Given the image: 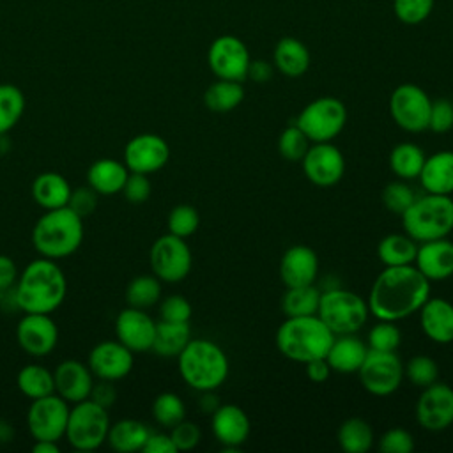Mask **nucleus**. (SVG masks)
<instances>
[{
  "label": "nucleus",
  "instance_id": "obj_1",
  "mask_svg": "<svg viewBox=\"0 0 453 453\" xmlns=\"http://www.w3.org/2000/svg\"><path fill=\"white\" fill-rule=\"evenodd\" d=\"M430 297V281L416 265H386L372 283L368 310L379 320H402Z\"/></svg>",
  "mask_w": 453,
  "mask_h": 453
},
{
  "label": "nucleus",
  "instance_id": "obj_2",
  "mask_svg": "<svg viewBox=\"0 0 453 453\" xmlns=\"http://www.w3.org/2000/svg\"><path fill=\"white\" fill-rule=\"evenodd\" d=\"M67 280L57 260L39 257L19 273L12 296L23 313H53L65 299Z\"/></svg>",
  "mask_w": 453,
  "mask_h": 453
},
{
  "label": "nucleus",
  "instance_id": "obj_3",
  "mask_svg": "<svg viewBox=\"0 0 453 453\" xmlns=\"http://www.w3.org/2000/svg\"><path fill=\"white\" fill-rule=\"evenodd\" d=\"M334 334L319 315L287 317L276 331V347L290 361L308 363L326 357Z\"/></svg>",
  "mask_w": 453,
  "mask_h": 453
},
{
  "label": "nucleus",
  "instance_id": "obj_4",
  "mask_svg": "<svg viewBox=\"0 0 453 453\" xmlns=\"http://www.w3.org/2000/svg\"><path fill=\"white\" fill-rule=\"evenodd\" d=\"M83 218L67 205L46 211L34 225L32 242L41 257L60 260L73 255L83 241Z\"/></svg>",
  "mask_w": 453,
  "mask_h": 453
},
{
  "label": "nucleus",
  "instance_id": "obj_5",
  "mask_svg": "<svg viewBox=\"0 0 453 453\" xmlns=\"http://www.w3.org/2000/svg\"><path fill=\"white\" fill-rule=\"evenodd\" d=\"M177 366L182 380L196 391H214L228 377V357L212 340L196 338L177 356Z\"/></svg>",
  "mask_w": 453,
  "mask_h": 453
},
{
  "label": "nucleus",
  "instance_id": "obj_6",
  "mask_svg": "<svg viewBox=\"0 0 453 453\" xmlns=\"http://www.w3.org/2000/svg\"><path fill=\"white\" fill-rule=\"evenodd\" d=\"M402 225L405 234L416 242L448 237L453 230V200L449 195L434 193L416 196L402 214Z\"/></svg>",
  "mask_w": 453,
  "mask_h": 453
},
{
  "label": "nucleus",
  "instance_id": "obj_7",
  "mask_svg": "<svg viewBox=\"0 0 453 453\" xmlns=\"http://www.w3.org/2000/svg\"><path fill=\"white\" fill-rule=\"evenodd\" d=\"M368 303L356 292L331 288L320 294L317 315L334 336L357 333L368 319Z\"/></svg>",
  "mask_w": 453,
  "mask_h": 453
},
{
  "label": "nucleus",
  "instance_id": "obj_8",
  "mask_svg": "<svg viewBox=\"0 0 453 453\" xmlns=\"http://www.w3.org/2000/svg\"><path fill=\"white\" fill-rule=\"evenodd\" d=\"M110 425L108 409L87 398L73 403L64 437L78 451H94L106 442Z\"/></svg>",
  "mask_w": 453,
  "mask_h": 453
},
{
  "label": "nucleus",
  "instance_id": "obj_9",
  "mask_svg": "<svg viewBox=\"0 0 453 453\" xmlns=\"http://www.w3.org/2000/svg\"><path fill=\"white\" fill-rule=\"evenodd\" d=\"M347 122L345 104L331 96H324L308 103L296 119V126L308 136L310 142H331L336 138Z\"/></svg>",
  "mask_w": 453,
  "mask_h": 453
},
{
  "label": "nucleus",
  "instance_id": "obj_10",
  "mask_svg": "<svg viewBox=\"0 0 453 453\" xmlns=\"http://www.w3.org/2000/svg\"><path fill=\"white\" fill-rule=\"evenodd\" d=\"M149 264L156 278L165 283H177L189 274L193 257L188 242L168 232L152 242Z\"/></svg>",
  "mask_w": 453,
  "mask_h": 453
},
{
  "label": "nucleus",
  "instance_id": "obj_11",
  "mask_svg": "<svg viewBox=\"0 0 453 453\" xmlns=\"http://www.w3.org/2000/svg\"><path fill=\"white\" fill-rule=\"evenodd\" d=\"M69 411V403L57 393L32 400L27 411V426L34 441H60L65 434Z\"/></svg>",
  "mask_w": 453,
  "mask_h": 453
},
{
  "label": "nucleus",
  "instance_id": "obj_12",
  "mask_svg": "<svg viewBox=\"0 0 453 453\" xmlns=\"http://www.w3.org/2000/svg\"><path fill=\"white\" fill-rule=\"evenodd\" d=\"M432 99L428 94L414 85L402 83L398 85L389 97V113L398 127L409 133H421L428 127Z\"/></svg>",
  "mask_w": 453,
  "mask_h": 453
},
{
  "label": "nucleus",
  "instance_id": "obj_13",
  "mask_svg": "<svg viewBox=\"0 0 453 453\" xmlns=\"http://www.w3.org/2000/svg\"><path fill=\"white\" fill-rule=\"evenodd\" d=\"M363 388L375 396L395 393L403 379V365L395 352L368 349L363 365L357 370Z\"/></svg>",
  "mask_w": 453,
  "mask_h": 453
},
{
  "label": "nucleus",
  "instance_id": "obj_14",
  "mask_svg": "<svg viewBox=\"0 0 453 453\" xmlns=\"http://www.w3.org/2000/svg\"><path fill=\"white\" fill-rule=\"evenodd\" d=\"M211 71L221 80L242 81L251 62L246 44L235 35H219L212 41L207 51Z\"/></svg>",
  "mask_w": 453,
  "mask_h": 453
},
{
  "label": "nucleus",
  "instance_id": "obj_15",
  "mask_svg": "<svg viewBox=\"0 0 453 453\" xmlns=\"http://www.w3.org/2000/svg\"><path fill=\"white\" fill-rule=\"evenodd\" d=\"M306 179L319 188H331L345 173V157L331 142H319L308 147L301 159Z\"/></svg>",
  "mask_w": 453,
  "mask_h": 453
},
{
  "label": "nucleus",
  "instance_id": "obj_16",
  "mask_svg": "<svg viewBox=\"0 0 453 453\" xmlns=\"http://www.w3.org/2000/svg\"><path fill=\"white\" fill-rule=\"evenodd\" d=\"M170 159V147L165 138L154 133L133 136L124 147V165L129 172L150 175L161 170Z\"/></svg>",
  "mask_w": 453,
  "mask_h": 453
},
{
  "label": "nucleus",
  "instance_id": "obj_17",
  "mask_svg": "<svg viewBox=\"0 0 453 453\" xmlns=\"http://www.w3.org/2000/svg\"><path fill=\"white\" fill-rule=\"evenodd\" d=\"M16 340L28 356L44 357L57 347L58 327L50 313H25L16 326Z\"/></svg>",
  "mask_w": 453,
  "mask_h": 453
},
{
  "label": "nucleus",
  "instance_id": "obj_18",
  "mask_svg": "<svg viewBox=\"0 0 453 453\" xmlns=\"http://www.w3.org/2000/svg\"><path fill=\"white\" fill-rule=\"evenodd\" d=\"M418 423L430 432H441L453 423V388L434 382L423 388L416 403Z\"/></svg>",
  "mask_w": 453,
  "mask_h": 453
},
{
  "label": "nucleus",
  "instance_id": "obj_19",
  "mask_svg": "<svg viewBox=\"0 0 453 453\" xmlns=\"http://www.w3.org/2000/svg\"><path fill=\"white\" fill-rule=\"evenodd\" d=\"M94 377L103 380H120L133 370V352L119 340H104L92 347L87 361Z\"/></svg>",
  "mask_w": 453,
  "mask_h": 453
},
{
  "label": "nucleus",
  "instance_id": "obj_20",
  "mask_svg": "<svg viewBox=\"0 0 453 453\" xmlns=\"http://www.w3.org/2000/svg\"><path fill=\"white\" fill-rule=\"evenodd\" d=\"M154 333L156 322L145 310L127 306L120 310L115 319L117 340L124 343L133 354L150 350Z\"/></svg>",
  "mask_w": 453,
  "mask_h": 453
},
{
  "label": "nucleus",
  "instance_id": "obj_21",
  "mask_svg": "<svg viewBox=\"0 0 453 453\" xmlns=\"http://www.w3.org/2000/svg\"><path fill=\"white\" fill-rule=\"evenodd\" d=\"M55 393L62 396L69 405L87 400L94 386V373L88 365L78 359H65L53 370Z\"/></svg>",
  "mask_w": 453,
  "mask_h": 453
},
{
  "label": "nucleus",
  "instance_id": "obj_22",
  "mask_svg": "<svg viewBox=\"0 0 453 453\" xmlns=\"http://www.w3.org/2000/svg\"><path fill=\"white\" fill-rule=\"evenodd\" d=\"M211 428L218 442L226 448L237 449L248 441L251 425L248 414L239 405L225 403L212 412Z\"/></svg>",
  "mask_w": 453,
  "mask_h": 453
},
{
  "label": "nucleus",
  "instance_id": "obj_23",
  "mask_svg": "<svg viewBox=\"0 0 453 453\" xmlns=\"http://www.w3.org/2000/svg\"><path fill=\"white\" fill-rule=\"evenodd\" d=\"M319 274V257L304 244H296L285 250L280 260V278L285 287L311 285Z\"/></svg>",
  "mask_w": 453,
  "mask_h": 453
},
{
  "label": "nucleus",
  "instance_id": "obj_24",
  "mask_svg": "<svg viewBox=\"0 0 453 453\" xmlns=\"http://www.w3.org/2000/svg\"><path fill=\"white\" fill-rule=\"evenodd\" d=\"M414 265L428 281L453 276V242L446 237L419 242Z\"/></svg>",
  "mask_w": 453,
  "mask_h": 453
},
{
  "label": "nucleus",
  "instance_id": "obj_25",
  "mask_svg": "<svg viewBox=\"0 0 453 453\" xmlns=\"http://www.w3.org/2000/svg\"><path fill=\"white\" fill-rule=\"evenodd\" d=\"M423 333L435 343L453 342V304L442 297H428L419 308Z\"/></svg>",
  "mask_w": 453,
  "mask_h": 453
},
{
  "label": "nucleus",
  "instance_id": "obj_26",
  "mask_svg": "<svg viewBox=\"0 0 453 453\" xmlns=\"http://www.w3.org/2000/svg\"><path fill=\"white\" fill-rule=\"evenodd\" d=\"M366 354H368V345L361 342V338H357L356 333L338 334L334 336L326 354V361L329 363L333 372L354 373L363 365Z\"/></svg>",
  "mask_w": 453,
  "mask_h": 453
},
{
  "label": "nucleus",
  "instance_id": "obj_27",
  "mask_svg": "<svg viewBox=\"0 0 453 453\" xmlns=\"http://www.w3.org/2000/svg\"><path fill=\"white\" fill-rule=\"evenodd\" d=\"M419 182L426 193H453V150H439L425 159Z\"/></svg>",
  "mask_w": 453,
  "mask_h": 453
},
{
  "label": "nucleus",
  "instance_id": "obj_28",
  "mask_svg": "<svg viewBox=\"0 0 453 453\" xmlns=\"http://www.w3.org/2000/svg\"><path fill=\"white\" fill-rule=\"evenodd\" d=\"M127 175L129 170L124 161L103 157L87 170V184L99 195H115L122 191Z\"/></svg>",
  "mask_w": 453,
  "mask_h": 453
},
{
  "label": "nucleus",
  "instance_id": "obj_29",
  "mask_svg": "<svg viewBox=\"0 0 453 453\" xmlns=\"http://www.w3.org/2000/svg\"><path fill=\"white\" fill-rule=\"evenodd\" d=\"M71 184L57 172H42L32 182V196L44 211L65 207L71 196Z\"/></svg>",
  "mask_w": 453,
  "mask_h": 453
},
{
  "label": "nucleus",
  "instance_id": "obj_30",
  "mask_svg": "<svg viewBox=\"0 0 453 453\" xmlns=\"http://www.w3.org/2000/svg\"><path fill=\"white\" fill-rule=\"evenodd\" d=\"M149 434L150 430L143 421L124 418L110 425L106 444L119 453H134L143 449Z\"/></svg>",
  "mask_w": 453,
  "mask_h": 453
},
{
  "label": "nucleus",
  "instance_id": "obj_31",
  "mask_svg": "<svg viewBox=\"0 0 453 453\" xmlns=\"http://www.w3.org/2000/svg\"><path fill=\"white\" fill-rule=\"evenodd\" d=\"M191 340L189 322H156V333L150 350L161 357H177Z\"/></svg>",
  "mask_w": 453,
  "mask_h": 453
},
{
  "label": "nucleus",
  "instance_id": "obj_32",
  "mask_svg": "<svg viewBox=\"0 0 453 453\" xmlns=\"http://www.w3.org/2000/svg\"><path fill=\"white\" fill-rule=\"evenodd\" d=\"M273 57L276 69L290 78L304 74L310 67V51L296 37H281L274 46Z\"/></svg>",
  "mask_w": 453,
  "mask_h": 453
},
{
  "label": "nucleus",
  "instance_id": "obj_33",
  "mask_svg": "<svg viewBox=\"0 0 453 453\" xmlns=\"http://www.w3.org/2000/svg\"><path fill=\"white\" fill-rule=\"evenodd\" d=\"M16 384H18V389L21 391V395H25L28 400H37V398L55 393L53 372L37 363L25 365L18 372Z\"/></svg>",
  "mask_w": 453,
  "mask_h": 453
},
{
  "label": "nucleus",
  "instance_id": "obj_34",
  "mask_svg": "<svg viewBox=\"0 0 453 453\" xmlns=\"http://www.w3.org/2000/svg\"><path fill=\"white\" fill-rule=\"evenodd\" d=\"M244 99V88L241 81L234 80H221L218 78L211 83L203 94V103L211 111L226 113L237 108Z\"/></svg>",
  "mask_w": 453,
  "mask_h": 453
},
{
  "label": "nucleus",
  "instance_id": "obj_35",
  "mask_svg": "<svg viewBox=\"0 0 453 453\" xmlns=\"http://www.w3.org/2000/svg\"><path fill=\"white\" fill-rule=\"evenodd\" d=\"M418 242L407 234H389L380 239L377 246L379 260L384 265H407L414 264Z\"/></svg>",
  "mask_w": 453,
  "mask_h": 453
},
{
  "label": "nucleus",
  "instance_id": "obj_36",
  "mask_svg": "<svg viewBox=\"0 0 453 453\" xmlns=\"http://www.w3.org/2000/svg\"><path fill=\"white\" fill-rule=\"evenodd\" d=\"M425 152L414 143H398L389 154V166L402 180L418 179L425 165Z\"/></svg>",
  "mask_w": 453,
  "mask_h": 453
},
{
  "label": "nucleus",
  "instance_id": "obj_37",
  "mask_svg": "<svg viewBox=\"0 0 453 453\" xmlns=\"http://www.w3.org/2000/svg\"><path fill=\"white\" fill-rule=\"evenodd\" d=\"M320 290L311 285L287 287V292L281 299V310L287 317H304L317 315L320 303Z\"/></svg>",
  "mask_w": 453,
  "mask_h": 453
},
{
  "label": "nucleus",
  "instance_id": "obj_38",
  "mask_svg": "<svg viewBox=\"0 0 453 453\" xmlns=\"http://www.w3.org/2000/svg\"><path fill=\"white\" fill-rule=\"evenodd\" d=\"M338 444L345 453H366L373 444V430L361 418H349L338 428Z\"/></svg>",
  "mask_w": 453,
  "mask_h": 453
},
{
  "label": "nucleus",
  "instance_id": "obj_39",
  "mask_svg": "<svg viewBox=\"0 0 453 453\" xmlns=\"http://www.w3.org/2000/svg\"><path fill=\"white\" fill-rule=\"evenodd\" d=\"M25 94L12 83H0V134H7L25 111Z\"/></svg>",
  "mask_w": 453,
  "mask_h": 453
},
{
  "label": "nucleus",
  "instance_id": "obj_40",
  "mask_svg": "<svg viewBox=\"0 0 453 453\" xmlns=\"http://www.w3.org/2000/svg\"><path fill=\"white\" fill-rule=\"evenodd\" d=\"M161 297V280L154 274H140L133 278L126 288L127 306L147 310Z\"/></svg>",
  "mask_w": 453,
  "mask_h": 453
},
{
  "label": "nucleus",
  "instance_id": "obj_41",
  "mask_svg": "<svg viewBox=\"0 0 453 453\" xmlns=\"http://www.w3.org/2000/svg\"><path fill=\"white\" fill-rule=\"evenodd\" d=\"M152 418L163 428H172L186 418V405L179 395L172 391L159 393L152 402Z\"/></svg>",
  "mask_w": 453,
  "mask_h": 453
},
{
  "label": "nucleus",
  "instance_id": "obj_42",
  "mask_svg": "<svg viewBox=\"0 0 453 453\" xmlns=\"http://www.w3.org/2000/svg\"><path fill=\"white\" fill-rule=\"evenodd\" d=\"M198 225H200L198 211L193 205H188V203L175 205L170 211L168 219H166L168 232L177 235V237H182V239L193 235L196 232Z\"/></svg>",
  "mask_w": 453,
  "mask_h": 453
},
{
  "label": "nucleus",
  "instance_id": "obj_43",
  "mask_svg": "<svg viewBox=\"0 0 453 453\" xmlns=\"http://www.w3.org/2000/svg\"><path fill=\"white\" fill-rule=\"evenodd\" d=\"M402 342V333L391 320H379L368 333V349L395 352Z\"/></svg>",
  "mask_w": 453,
  "mask_h": 453
},
{
  "label": "nucleus",
  "instance_id": "obj_44",
  "mask_svg": "<svg viewBox=\"0 0 453 453\" xmlns=\"http://www.w3.org/2000/svg\"><path fill=\"white\" fill-rule=\"evenodd\" d=\"M310 147L308 136L294 124L281 131L278 138V150L287 161H301Z\"/></svg>",
  "mask_w": 453,
  "mask_h": 453
},
{
  "label": "nucleus",
  "instance_id": "obj_45",
  "mask_svg": "<svg viewBox=\"0 0 453 453\" xmlns=\"http://www.w3.org/2000/svg\"><path fill=\"white\" fill-rule=\"evenodd\" d=\"M403 375L419 388H426L434 384L439 377L437 363L428 356H414L403 368Z\"/></svg>",
  "mask_w": 453,
  "mask_h": 453
},
{
  "label": "nucleus",
  "instance_id": "obj_46",
  "mask_svg": "<svg viewBox=\"0 0 453 453\" xmlns=\"http://www.w3.org/2000/svg\"><path fill=\"white\" fill-rule=\"evenodd\" d=\"M416 200V195L411 186H407L403 180H393L388 182L382 189V203L388 211L395 214H403L411 203Z\"/></svg>",
  "mask_w": 453,
  "mask_h": 453
},
{
  "label": "nucleus",
  "instance_id": "obj_47",
  "mask_svg": "<svg viewBox=\"0 0 453 453\" xmlns=\"http://www.w3.org/2000/svg\"><path fill=\"white\" fill-rule=\"evenodd\" d=\"M393 9L402 23L418 25L430 16L434 0H395Z\"/></svg>",
  "mask_w": 453,
  "mask_h": 453
},
{
  "label": "nucleus",
  "instance_id": "obj_48",
  "mask_svg": "<svg viewBox=\"0 0 453 453\" xmlns=\"http://www.w3.org/2000/svg\"><path fill=\"white\" fill-rule=\"evenodd\" d=\"M191 313H193L191 303L184 296H180V294L168 296L159 304V319L161 320L189 322Z\"/></svg>",
  "mask_w": 453,
  "mask_h": 453
},
{
  "label": "nucleus",
  "instance_id": "obj_49",
  "mask_svg": "<svg viewBox=\"0 0 453 453\" xmlns=\"http://www.w3.org/2000/svg\"><path fill=\"white\" fill-rule=\"evenodd\" d=\"M453 127V103L446 97H439L432 101L428 127L434 133H448Z\"/></svg>",
  "mask_w": 453,
  "mask_h": 453
},
{
  "label": "nucleus",
  "instance_id": "obj_50",
  "mask_svg": "<svg viewBox=\"0 0 453 453\" xmlns=\"http://www.w3.org/2000/svg\"><path fill=\"white\" fill-rule=\"evenodd\" d=\"M99 203V193H96L88 184L87 186H80L76 189L71 191L67 207L76 212L80 218H88Z\"/></svg>",
  "mask_w": 453,
  "mask_h": 453
},
{
  "label": "nucleus",
  "instance_id": "obj_51",
  "mask_svg": "<svg viewBox=\"0 0 453 453\" xmlns=\"http://www.w3.org/2000/svg\"><path fill=\"white\" fill-rule=\"evenodd\" d=\"M382 453H411L414 449V437L403 428H389L379 439Z\"/></svg>",
  "mask_w": 453,
  "mask_h": 453
},
{
  "label": "nucleus",
  "instance_id": "obj_52",
  "mask_svg": "<svg viewBox=\"0 0 453 453\" xmlns=\"http://www.w3.org/2000/svg\"><path fill=\"white\" fill-rule=\"evenodd\" d=\"M170 437H172L177 451H189V449L196 448V444L200 442L202 432L196 423L188 421L184 418L180 423H177L175 426L170 428Z\"/></svg>",
  "mask_w": 453,
  "mask_h": 453
},
{
  "label": "nucleus",
  "instance_id": "obj_53",
  "mask_svg": "<svg viewBox=\"0 0 453 453\" xmlns=\"http://www.w3.org/2000/svg\"><path fill=\"white\" fill-rule=\"evenodd\" d=\"M122 193H124L126 200L131 202V203H143V202H147L150 193H152V186H150L149 175L129 172V175L126 179V184L122 188Z\"/></svg>",
  "mask_w": 453,
  "mask_h": 453
},
{
  "label": "nucleus",
  "instance_id": "obj_54",
  "mask_svg": "<svg viewBox=\"0 0 453 453\" xmlns=\"http://www.w3.org/2000/svg\"><path fill=\"white\" fill-rule=\"evenodd\" d=\"M88 398L92 402H96L97 405H101L104 409H110L115 403V400H117V391L113 388V382L99 379V382H94Z\"/></svg>",
  "mask_w": 453,
  "mask_h": 453
},
{
  "label": "nucleus",
  "instance_id": "obj_55",
  "mask_svg": "<svg viewBox=\"0 0 453 453\" xmlns=\"http://www.w3.org/2000/svg\"><path fill=\"white\" fill-rule=\"evenodd\" d=\"M142 451L143 453H177V448H175L170 434L150 432Z\"/></svg>",
  "mask_w": 453,
  "mask_h": 453
},
{
  "label": "nucleus",
  "instance_id": "obj_56",
  "mask_svg": "<svg viewBox=\"0 0 453 453\" xmlns=\"http://www.w3.org/2000/svg\"><path fill=\"white\" fill-rule=\"evenodd\" d=\"M18 276L19 273L16 262L7 255H0V292L12 290Z\"/></svg>",
  "mask_w": 453,
  "mask_h": 453
},
{
  "label": "nucleus",
  "instance_id": "obj_57",
  "mask_svg": "<svg viewBox=\"0 0 453 453\" xmlns=\"http://www.w3.org/2000/svg\"><path fill=\"white\" fill-rule=\"evenodd\" d=\"M304 366H306V375H308V379H310L311 382H317V384L326 382V380L329 379L331 372H333L331 366H329V363L326 361V357L311 359V361L304 363Z\"/></svg>",
  "mask_w": 453,
  "mask_h": 453
},
{
  "label": "nucleus",
  "instance_id": "obj_58",
  "mask_svg": "<svg viewBox=\"0 0 453 453\" xmlns=\"http://www.w3.org/2000/svg\"><path fill=\"white\" fill-rule=\"evenodd\" d=\"M273 76V65L265 60H251L248 65V74L246 78L257 81V83H265Z\"/></svg>",
  "mask_w": 453,
  "mask_h": 453
},
{
  "label": "nucleus",
  "instance_id": "obj_59",
  "mask_svg": "<svg viewBox=\"0 0 453 453\" xmlns=\"http://www.w3.org/2000/svg\"><path fill=\"white\" fill-rule=\"evenodd\" d=\"M203 395L200 396L198 400V407L203 411V412H214L218 407H219V402L218 398L212 395V391H202Z\"/></svg>",
  "mask_w": 453,
  "mask_h": 453
},
{
  "label": "nucleus",
  "instance_id": "obj_60",
  "mask_svg": "<svg viewBox=\"0 0 453 453\" xmlns=\"http://www.w3.org/2000/svg\"><path fill=\"white\" fill-rule=\"evenodd\" d=\"M34 453H58V441H35L32 446Z\"/></svg>",
  "mask_w": 453,
  "mask_h": 453
},
{
  "label": "nucleus",
  "instance_id": "obj_61",
  "mask_svg": "<svg viewBox=\"0 0 453 453\" xmlns=\"http://www.w3.org/2000/svg\"><path fill=\"white\" fill-rule=\"evenodd\" d=\"M14 439V428L7 419H0V444H7Z\"/></svg>",
  "mask_w": 453,
  "mask_h": 453
}]
</instances>
